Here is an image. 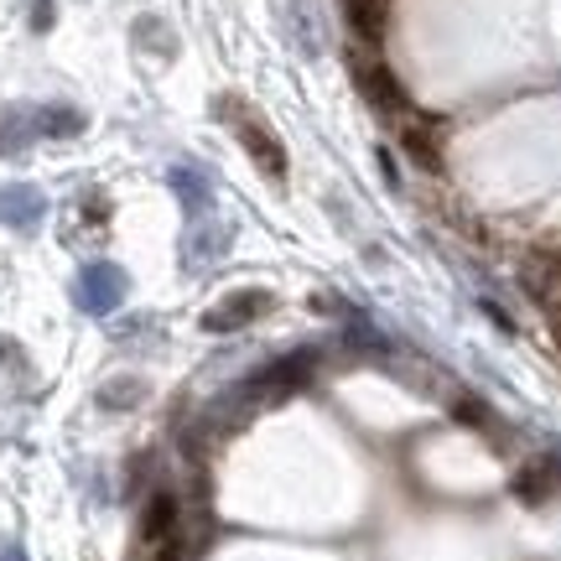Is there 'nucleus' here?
Returning <instances> with one entry per match:
<instances>
[{
  "instance_id": "nucleus-16",
  "label": "nucleus",
  "mask_w": 561,
  "mask_h": 561,
  "mask_svg": "<svg viewBox=\"0 0 561 561\" xmlns=\"http://www.w3.org/2000/svg\"><path fill=\"white\" fill-rule=\"evenodd\" d=\"M557 343H561V312H557Z\"/></svg>"
},
{
  "instance_id": "nucleus-3",
  "label": "nucleus",
  "mask_w": 561,
  "mask_h": 561,
  "mask_svg": "<svg viewBox=\"0 0 561 561\" xmlns=\"http://www.w3.org/2000/svg\"><path fill=\"white\" fill-rule=\"evenodd\" d=\"M47 219V193L32 187V182H0V224L16 229V234H32Z\"/></svg>"
},
{
  "instance_id": "nucleus-8",
  "label": "nucleus",
  "mask_w": 561,
  "mask_h": 561,
  "mask_svg": "<svg viewBox=\"0 0 561 561\" xmlns=\"http://www.w3.org/2000/svg\"><path fill=\"white\" fill-rule=\"evenodd\" d=\"M32 125H37V140H68V136H79L89 121H83L79 104H37Z\"/></svg>"
},
{
  "instance_id": "nucleus-4",
  "label": "nucleus",
  "mask_w": 561,
  "mask_h": 561,
  "mask_svg": "<svg viewBox=\"0 0 561 561\" xmlns=\"http://www.w3.org/2000/svg\"><path fill=\"white\" fill-rule=\"evenodd\" d=\"M271 291H261V286H244V291H234V297H224L219 307H208V318H203V328L208 333H234V328H250L255 318H265L271 312Z\"/></svg>"
},
{
  "instance_id": "nucleus-2",
  "label": "nucleus",
  "mask_w": 561,
  "mask_h": 561,
  "mask_svg": "<svg viewBox=\"0 0 561 561\" xmlns=\"http://www.w3.org/2000/svg\"><path fill=\"white\" fill-rule=\"evenodd\" d=\"M125 297H130V276L115 261H89L79 271V280H73V301L89 318H110Z\"/></svg>"
},
{
  "instance_id": "nucleus-13",
  "label": "nucleus",
  "mask_w": 561,
  "mask_h": 561,
  "mask_svg": "<svg viewBox=\"0 0 561 561\" xmlns=\"http://www.w3.org/2000/svg\"><path fill=\"white\" fill-rule=\"evenodd\" d=\"M515 494H520V500H546V494H551V473H546V468H520V479H515Z\"/></svg>"
},
{
  "instance_id": "nucleus-6",
  "label": "nucleus",
  "mask_w": 561,
  "mask_h": 561,
  "mask_svg": "<svg viewBox=\"0 0 561 561\" xmlns=\"http://www.w3.org/2000/svg\"><path fill=\"white\" fill-rule=\"evenodd\" d=\"M167 182H172L178 203L187 208V219H208V214H214V172H208L203 161H178V167L167 172Z\"/></svg>"
},
{
  "instance_id": "nucleus-12",
  "label": "nucleus",
  "mask_w": 561,
  "mask_h": 561,
  "mask_svg": "<svg viewBox=\"0 0 561 561\" xmlns=\"http://www.w3.org/2000/svg\"><path fill=\"white\" fill-rule=\"evenodd\" d=\"M291 21H297V47L307 53V58H318V47H322V26L312 21V11H307V0H291Z\"/></svg>"
},
{
  "instance_id": "nucleus-1",
  "label": "nucleus",
  "mask_w": 561,
  "mask_h": 561,
  "mask_svg": "<svg viewBox=\"0 0 561 561\" xmlns=\"http://www.w3.org/2000/svg\"><path fill=\"white\" fill-rule=\"evenodd\" d=\"M219 115L229 125H234V136H240V146L250 151V161L261 167L265 178H286V151H280V140L271 136V125L261 121V115H250V104L240 100H219Z\"/></svg>"
},
{
  "instance_id": "nucleus-7",
  "label": "nucleus",
  "mask_w": 561,
  "mask_h": 561,
  "mask_svg": "<svg viewBox=\"0 0 561 561\" xmlns=\"http://www.w3.org/2000/svg\"><path fill=\"white\" fill-rule=\"evenodd\" d=\"M234 244V234H229V224H219L214 214L208 219H193V229H187V240H182V265H193V271H203V265L224 261V250Z\"/></svg>"
},
{
  "instance_id": "nucleus-14",
  "label": "nucleus",
  "mask_w": 561,
  "mask_h": 561,
  "mask_svg": "<svg viewBox=\"0 0 561 561\" xmlns=\"http://www.w3.org/2000/svg\"><path fill=\"white\" fill-rule=\"evenodd\" d=\"M53 16H58V0H32V32H53Z\"/></svg>"
},
{
  "instance_id": "nucleus-11",
  "label": "nucleus",
  "mask_w": 561,
  "mask_h": 561,
  "mask_svg": "<svg viewBox=\"0 0 561 561\" xmlns=\"http://www.w3.org/2000/svg\"><path fill=\"white\" fill-rule=\"evenodd\" d=\"M140 396H146V380H136V375H121V380L100 385L104 411H130V405H140Z\"/></svg>"
},
{
  "instance_id": "nucleus-15",
  "label": "nucleus",
  "mask_w": 561,
  "mask_h": 561,
  "mask_svg": "<svg viewBox=\"0 0 561 561\" xmlns=\"http://www.w3.org/2000/svg\"><path fill=\"white\" fill-rule=\"evenodd\" d=\"M0 561H26V557H21V546H11V541H0Z\"/></svg>"
},
{
  "instance_id": "nucleus-5",
  "label": "nucleus",
  "mask_w": 561,
  "mask_h": 561,
  "mask_svg": "<svg viewBox=\"0 0 561 561\" xmlns=\"http://www.w3.org/2000/svg\"><path fill=\"white\" fill-rule=\"evenodd\" d=\"M354 83L364 89V100L375 104L380 115H390V121H401V115H411V104H405L401 83L390 79V68H380L375 58H354Z\"/></svg>"
},
{
  "instance_id": "nucleus-9",
  "label": "nucleus",
  "mask_w": 561,
  "mask_h": 561,
  "mask_svg": "<svg viewBox=\"0 0 561 561\" xmlns=\"http://www.w3.org/2000/svg\"><path fill=\"white\" fill-rule=\"evenodd\" d=\"M343 11H348V21H354V32L364 42L385 37V0H343Z\"/></svg>"
},
{
  "instance_id": "nucleus-10",
  "label": "nucleus",
  "mask_w": 561,
  "mask_h": 561,
  "mask_svg": "<svg viewBox=\"0 0 561 561\" xmlns=\"http://www.w3.org/2000/svg\"><path fill=\"white\" fill-rule=\"evenodd\" d=\"M37 140V125H32V110H11L5 121H0V151L5 157H16V151H26Z\"/></svg>"
}]
</instances>
